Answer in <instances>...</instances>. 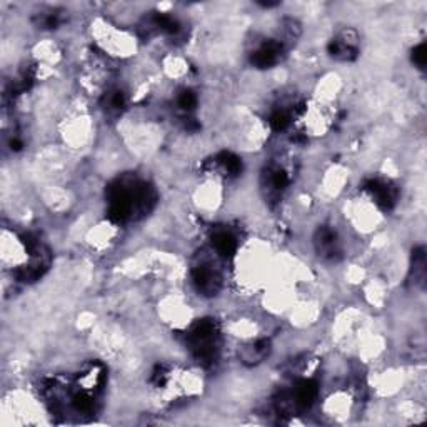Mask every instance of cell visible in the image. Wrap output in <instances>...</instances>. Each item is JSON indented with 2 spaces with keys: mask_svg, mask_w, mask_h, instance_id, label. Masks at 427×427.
Wrapping results in <instances>:
<instances>
[{
  "mask_svg": "<svg viewBox=\"0 0 427 427\" xmlns=\"http://www.w3.org/2000/svg\"><path fill=\"white\" fill-rule=\"evenodd\" d=\"M192 284L206 297L217 296L222 287V277L219 270L211 264H201L192 270Z\"/></svg>",
  "mask_w": 427,
  "mask_h": 427,
  "instance_id": "277c9868",
  "label": "cell"
},
{
  "mask_svg": "<svg viewBox=\"0 0 427 427\" xmlns=\"http://www.w3.org/2000/svg\"><path fill=\"white\" fill-rule=\"evenodd\" d=\"M412 62H414L419 69L426 67V64H427L426 44H419L417 47H414V50H412Z\"/></svg>",
  "mask_w": 427,
  "mask_h": 427,
  "instance_id": "7c38bea8",
  "label": "cell"
},
{
  "mask_svg": "<svg viewBox=\"0 0 427 427\" xmlns=\"http://www.w3.org/2000/svg\"><path fill=\"white\" fill-rule=\"evenodd\" d=\"M286 45L284 40L267 39L250 52V64L255 69H270L282 60Z\"/></svg>",
  "mask_w": 427,
  "mask_h": 427,
  "instance_id": "7a4b0ae2",
  "label": "cell"
},
{
  "mask_svg": "<svg viewBox=\"0 0 427 427\" xmlns=\"http://www.w3.org/2000/svg\"><path fill=\"white\" fill-rule=\"evenodd\" d=\"M269 350H270L269 340L267 339H259L253 344L244 345V348L240 349L239 355H240L242 362L254 365V364L262 362V360L269 355Z\"/></svg>",
  "mask_w": 427,
  "mask_h": 427,
  "instance_id": "ba28073f",
  "label": "cell"
},
{
  "mask_svg": "<svg viewBox=\"0 0 427 427\" xmlns=\"http://www.w3.org/2000/svg\"><path fill=\"white\" fill-rule=\"evenodd\" d=\"M199 99L196 96V92H192L191 89H182L177 94V99H175V104H177L179 111H182L184 113H192L196 111Z\"/></svg>",
  "mask_w": 427,
  "mask_h": 427,
  "instance_id": "8fae6325",
  "label": "cell"
},
{
  "mask_svg": "<svg viewBox=\"0 0 427 427\" xmlns=\"http://www.w3.org/2000/svg\"><path fill=\"white\" fill-rule=\"evenodd\" d=\"M267 186H269V192L270 196L272 194H277V196H281V194L286 191L289 186V175L287 170L284 167H272L269 169L267 172Z\"/></svg>",
  "mask_w": 427,
  "mask_h": 427,
  "instance_id": "9c48e42d",
  "label": "cell"
},
{
  "mask_svg": "<svg viewBox=\"0 0 427 427\" xmlns=\"http://www.w3.org/2000/svg\"><path fill=\"white\" fill-rule=\"evenodd\" d=\"M329 54L334 59L343 60V62L354 60L359 54L357 35L354 34V30H345L336 37V39H332L329 44Z\"/></svg>",
  "mask_w": 427,
  "mask_h": 427,
  "instance_id": "5b68a950",
  "label": "cell"
},
{
  "mask_svg": "<svg viewBox=\"0 0 427 427\" xmlns=\"http://www.w3.org/2000/svg\"><path fill=\"white\" fill-rule=\"evenodd\" d=\"M314 244L321 257L331 260V262L338 260L343 255V242H340L338 231L332 226L319 227V231L316 232Z\"/></svg>",
  "mask_w": 427,
  "mask_h": 427,
  "instance_id": "3957f363",
  "label": "cell"
},
{
  "mask_svg": "<svg viewBox=\"0 0 427 427\" xmlns=\"http://www.w3.org/2000/svg\"><path fill=\"white\" fill-rule=\"evenodd\" d=\"M216 162L227 177H235L242 172V160L232 152H221L216 157Z\"/></svg>",
  "mask_w": 427,
  "mask_h": 427,
  "instance_id": "30bf717a",
  "label": "cell"
},
{
  "mask_svg": "<svg viewBox=\"0 0 427 427\" xmlns=\"http://www.w3.org/2000/svg\"><path fill=\"white\" fill-rule=\"evenodd\" d=\"M186 340L192 355L202 365H212L219 357L221 329L212 319H202L194 324Z\"/></svg>",
  "mask_w": 427,
  "mask_h": 427,
  "instance_id": "6da1fadb",
  "label": "cell"
},
{
  "mask_svg": "<svg viewBox=\"0 0 427 427\" xmlns=\"http://www.w3.org/2000/svg\"><path fill=\"white\" fill-rule=\"evenodd\" d=\"M365 191L371 194V197L376 201L377 206L382 209H391L396 204V187L381 179H372L365 184Z\"/></svg>",
  "mask_w": 427,
  "mask_h": 427,
  "instance_id": "8992f818",
  "label": "cell"
},
{
  "mask_svg": "<svg viewBox=\"0 0 427 427\" xmlns=\"http://www.w3.org/2000/svg\"><path fill=\"white\" fill-rule=\"evenodd\" d=\"M212 249L222 259H231L237 253V239L231 231L217 229L212 234Z\"/></svg>",
  "mask_w": 427,
  "mask_h": 427,
  "instance_id": "52a82bcc",
  "label": "cell"
}]
</instances>
